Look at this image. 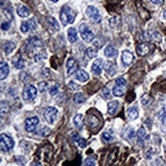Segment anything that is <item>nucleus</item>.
Listing matches in <instances>:
<instances>
[{
	"mask_svg": "<svg viewBox=\"0 0 166 166\" xmlns=\"http://www.w3.org/2000/svg\"><path fill=\"white\" fill-rule=\"evenodd\" d=\"M75 12L74 10L68 6H64L61 12V22L63 26H66L68 24H73L75 21Z\"/></svg>",
	"mask_w": 166,
	"mask_h": 166,
	"instance_id": "nucleus-1",
	"label": "nucleus"
},
{
	"mask_svg": "<svg viewBox=\"0 0 166 166\" xmlns=\"http://www.w3.org/2000/svg\"><path fill=\"white\" fill-rule=\"evenodd\" d=\"M127 82L126 80L124 79L123 77H120V78H117L116 81H115V85L113 87V94L115 96H122L124 94H125V91H126V87H127Z\"/></svg>",
	"mask_w": 166,
	"mask_h": 166,
	"instance_id": "nucleus-2",
	"label": "nucleus"
},
{
	"mask_svg": "<svg viewBox=\"0 0 166 166\" xmlns=\"http://www.w3.org/2000/svg\"><path fill=\"white\" fill-rule=\"evenodd\" d=\"M79 32L82 39L84 40V41H86V42H91V41H94V38H96L94 33L92 32L85 24H81L79 26Z\"/></svg>",
	"mask_w": 166,
	"mask_h": 166,
	"instance_id": "nucleus-3",
	"label": "nucleus"
},
{
	"mask_svg": "<svg viewBox=\"0 0 166 166\" xmlns=\"http://www.w3.org/2000/svg\"><path fill=\"white\" fill-rule=\"evenodd\" d=\"M0 146H1V150L3 152H8L14 148V142L8 134L2 133L0 136Z\"/></svg>",
	"mask_w": 166,
	"mask_h": 166,
	"instance_id": "nucleus-4",
	"label": "nucleus"
},
{
	"mask_svg": "<svg viewBox=\"0 0 166 166\" xmlns=\"http://www.w3.org/2000/svg\"><path fill=\"white\" fill-rule=\"evenodd\" d=\"M37 96V88L33 85H27L23 90V98L25 101H33Z\"/></svg>",
	"mask_w": 166,
	"mask_h": 166,
	"instance_id": "nucleus-5",
	"label": "nucleus"
},
{
	"mask_svg": "<svg viewBox=\"0 0 166 166\" xmlns=\"http://www.w3.org/2000/svg\"><path fill=\"white\" fill-rule=\"evenodd\" d=\"M86 14L90 18L92 23L98 24V23H101L102 22V16H101V14H100V12H98V8H96V7L92 6V5L87 6Z\"/></svg>",
	"mask_w": 166,
	"mask_h": 166,
	"instance_id": "nucleus-6",
	"label": "nucleus"
},
{
	"mask_svg": "<svg viewBox=\"0 0 166 166\" xmlns=\"http://www.w3.org/2000/svg\"><path fill=\"white\" fill-rule=\"evenodd\" d=\"M38 124H39V118L36 117V116L29 117L25 121V129H26L27 132H33V131H35Z\"/></svg>",
	"mask_w": 166,
	"mask_h": 166,
	"instance_id": "nucleus-7",
	"label": "nucleus"
},
{
	"mask_svg": "<svg viewBox=\"0 0 166 166\" xmlns=\"http://www.w3.org/2000/svg\"><path fill=\"white\" fill-rule=\"evenodd\" d=\"M58 113H59V111H58V109H56V108H54V107L46 108L44 111V119L46 120L48 123H50V124L54 123V120L56 119Z\"/></svg>",
	"mask_w": 166,
	"mask_h": 166,
	"instance_id": "nucleus-8",
	"label": "nucleus"
},
{
	"mask_svg": "<svg viewBox=\"0 0 166 166\" xmlns=\"http://www.w3.org/2000/svg\"><path fill=\"white\" fill-rule=\"evenodd\" d=\"M105 68V63L102 59H96V61L92 64V67H91V71L94 74L96 75H101L102 72H103V69Z\"/></svg>",
	"mask_w": 166,
	"mask_h": 166,
	"instance_id": "nucleus-9",
	"label": "nucleus"
},
{
	"mask_svg": "<svg viewBox=\"0 0 166 166\" xmlns=\"http://www.w3.org/2000/svg\"><path fill=\"white\" fill-rule=\"evenodd\" d=\"M77 62L75 61L74 58H70V59L67 61V74L68 75H71L73 73L77 72Z\"/></svg>",
	"mask_w": 166,
	"mask_h": 166,
	"instance_id": "nucleus-10",
	"label": "nucleus"
},
{
	"mask_svg": "<svg viewBox=\"0 0 166 166\" xmlns=\"http://www.w3.org/2000/svg\"><path fill=\"white\" fill-rule=\"evenodd\" d=\"M121 60H122V63H123L124 66H128L132 63V61H133V54H131L130 51H128V50H123Z\"/></svg>",
	"mask_w": 166,
	"mask_h": 166,
	"instance_id": "nucleus-11",
	"label": "nucleus"
},
{
	"mask_svg": "<svg viewBox=\"0 0 166 166\" xmlns=\"http://www.w3.org/2000/svg\"><path fill=\"white\" fill-rule=\"evenodd\" d=\"M149 51H150V46H149V44H147V43H140V44H138V46H136V52H138V54L140 56H146V54H148Z\"/></svg>",
	"mask_w": 166,
	"mask_h": 166,
	"instance_id": "nucleus-12",
	"label": "nucleus"
},
{
	"mask_svg": "<svg viewBox=\"0 0 166 166\" xmlns=\"http://www.w3.org/2000/svg\"><path fill=\"white\" fill-rule=\"evenodd\" d=\"M12 62L16 69H23L25 67V61H24L23 56L20 54H18L14 58H12Z\"/></svg>",
	"mask_w": 166,
	"mask_h": 166,
	"instance_id": "nucleus-13",
	"label": "nucleus"
},
{
	"mask_svg": "<svg viewBox=\"0 0 166 166\" xmlns=\"http://www.w3.org/2000/svg\"><path fill=\"white\" fill-rule=\"evenodd\" d=\"M27 45L30 47H42L43 45V41L41 39L37 37H32L27 41Z\"/></svg>",
	"mask_w": 166,
	"mask_h": 166,
	"instance_id": "nucleus-14",
	"label": "nucleus"
},
{
	"mask_svg": "<svg viewBox=\"0 0 166 166\" xmlns=\"http://www.w3.org/2000/svg\"><path fill=\"white\" fill-rule=\"evenodd\" d=\"M118 108H119V103L117 101H112L108 104V113L111 115V116H114L118 111Z\"/></svg>",
	"mask_w": 166,
	"mask_h": 166,
	"instance_id": "nucleus-15",
	"label": "nucleus"
},
{
	"mask_svg": "<svg viewBox=\"0 0 166 166\" xmlns=\"http://www.w3.org/2000/svg\"><path fill=\"white\" fill-rule=\"evenodd\" d=\"M87 124H88V126L90 127L91 129H96V128H98L100 126V120L96 116H89L87 118Z\"/></svg>",
	"mask_w": 166,
	"mask_h": 166,
	"instance_id": "nucleus-16",
	"label": "nucleus"
},
{
	"mask_svg": "<svg viewBox=\"0 0 166 166\" xmlns=\"http://www.w3.org/2000/svg\"><path fill=\"white\" fill-rule=\"evenodd\" d=\"M9 73V67H8V64L4 63V62H1V66H0V78L1 80L5 79Z\"/></svg>",
	"mask_w": 166,
	"mask_h": 166,
	"instance_id": "nucleus-17",
	"label": "nucleus"
},
{
	"mask_svg": "<svg viewBox=\"0 0 166 166\" xmlns=\"http://www.w3.org/2000/svg\"><path fill=\"white\" fill-rule=\"evenodd\" d=\"M105 56L107 58H115L117 56V49L115 48L112 44H109L105 48Z\"/></svg>",
	"mask_w": 166,
	"mask_h": 166,
	"instance_id": "nucleus-18",
	"label": "nucleus"
},
{
	"mask_svg": "<svg viewBox=\"0 0 166 166\" xmlns=\"http://www.w3.org/2000/svg\"><path fill=\"white\" fill-rule=\"evenodd\" d=\"M72 140H74V142H75L80 148L86 147V140H85L83 138H81L78 133H73L72 134Z\"/></svg>",
	"mask_w": 166,
	"mask_h": 166,
	"instance_id": "nucleus-19",
	"label": "nucleus"
},
{
	"mask_svg": "<svg viewBox=\"0 0 166 166\" xmlns=\"http://www.w3.org/2000/svg\"><path fill=\"white\" fill-rule=\"evenodd\" d=\"M75 77H76V79L79 80V81H81V82H85L89 79L88 73L85 72L84 70H78L77 72H76Z\"/></svg>",
	"mask_w": 166,
	"mask_h": 166,
	"instance_id": "nucleus-20",
	"label": "nucleus"
},
{
	"mask_svg": "<svg viewBox=\"0 0 166 166\" xmlns=\"http://www.w3.org/2000/svg\"><path fill=\"white\" fill-rule=\"evenodd\" d=\"M16 47V44L14 42H10V41H6L5 43H3L2 45V50L5 54H9Z\"/></svg>",
	"mask_w": 166,
	"mask_h": 166,
	"instance_id": "nucleus-21",
	"label": "nucleus"
},
{
	"mask_svg": "<svg viewBox=\"0 0 166 166\" xmlns=\"http://www.w3.org/2000/svg\"><path fill=\"white\" fill-rule=\"evenodd\" d=\"M77 31H76L75 28H70L68 30V40L69 42L71 43H74L77 41Z\"/></svg>",
	"mask_w": 166,
	"mask_h": 166,
	"instance_id": "nucleus-22",
	"label": "nucleus"
},
{
	"mask_svg": "<svg viewBox=\"0 0 166 166\" xmlns=\"http://www.w3.org/2000/svg\"><path fill=\"white\" fill-rule=\"evenodd\" d=\"M105 71L109 74L110 76H113L116 74V67H115L114 64H112L111 62H107L105 63Z\"/></svg>",
	"mask_w": 166,
	"mask_h": 166,
	"instance_id": "nucleus-23",
	"label": "nucleus"
},
{
	"mask_svg": "<svg viewBox=\"0 0 166 166\" xmlns=\"http://www.w3.org/2000/svg\"><path fill=\"white\" fill-rule=\"evenodd\" d=\"M73 122H74V124H75V126L77 128L81 129L82 126H83V122H84V116L82 114H77L73 119Z\"/></svg>",
	"mask_w": 166,
	"mask_h": 166,
	"instance_id": "nucleus-24",
	"label": "nucleus"
},
{
	"mask_svg": "<svg viewBox=\"0 0 166 166\" xmlns=\"http://www.w3.org/2000/svg\"><path fill=\"white\" fill-rule=\"evenodd\" d=\"M16 12H18V14H19L21 18H27V16H30V10H29L25 5H19Z\"/></svg>",
	"mask_w": 166,
	"mask_h": 166,
	"instance_id": "nucleus-25",
	"label": "nucleus"
},
{
	"mask_svg": "<svg viewBox=\"0 0 166 166\" xmlns=\"http://www.w3.org/2000/svg\"><path fill=\"white\" fill-rule=\"evenodd\" d=\"M127 117L130 120H136L138 117V111L136 107H131L127 109Z\"/></svg>",
	"mask_w": 166,
	"mask_h": 166,
	"instance_id": "nucleus-26",
	"label": "nucleus"
},
{
	"mask_svg": "<svg viewBox=\"0 0 166 166\" xmlns=\"http://www.w3.org/2000/svg\"><path fill=\"white\" fill-rule=\"evenodd\" d=\"M96 54H98V49L96 47H87L85 49V56H86L87 59H94L96 58Z\"/></svg>",
	"mask_w": 166,
	"mask_h": 166,
	"instance_id": "nucleus-27",
	"label": "nucleus"
},
{
	"mask_svg": "<svg viewBox=\"0 0 166 166\" xmlns=\"http://www.w3.org/2000/svg\"><path fill=\"white\" fill-rule=\"evenodd\" d=\"M138 143L140 145H143V142H145V140L148 138V134H147V131L144 127L138 129Z\"/></svg>",
	"mask_w": 166,
	"mask_h": 166,
	"instance_id": "nucleus-28",
	"label": "nucleus"
},
{
	"mask_svg": "<svg viewBox=\"0 0 166 166\" xmlns=\"http://www.w3.org/2000/svg\"><path fill=\"white\" fill-rule=\"evenodd\" d=\"M46 23L48 24L49 26L51 27L54 30H56V31H59L60 30V25H59V23H58V21H56L54 18H51V16H48L46 19Z\"/></svg>",
	"mask_w": 166,
	"mask_h": 166,
	"instance_id": "nucleus-29",
	"label": "nucleus"
},
{
	"mask_svg": "<svg viewBox=\"0 0 166 166\" xmlns=\"http://www.w3.org/2000/svg\"><path fill=\"white\" fill-rule=\"evenodd\" d=\"M85 100H86V98H85V96L82 92H77V94H75V96H73V101H74L75 104L84 103Z\"/></svg>",
	"mask_w": 166,
	"mask_h": 166,
	"instance_id": "nucleus-30",
	"label": "nucleus"
},
{
	"mask_svg": "<svg viewBox=\"0 0 166 166\" xmlns=\"http://www.w3.org/2000/svg\"><path fill=\"white\" fill-rule=\"evenodd\" d=\"M146 39H151L156 41V42H160L161 41V35L159 34L158 31H154V32H152V34H149L148 36H146Z\"/></svg>",
	"mask_w": 166,
	"mask_h": 166,
	"instance_id": "nucleus-31",
	"label": "nucleus"
},
{
	"mask_svg": "<svg viewBox=\"0 0 166 166\" xmlns=\"http://www.w3.org/2000/svg\"><path fill=\"white\" fill-rule=\"evenodd\" d=\"M103 140H105L106 143H110L114 140V136H113V131L109 130V131H106L104 132L103 134Z\"/></svg>",
	"mask_w": 166,
	"mask_h": 166,
	"instance_id": "nucleus-32",
	"label": "nucleus"
},
{
	"mask_svg": "<svg viewBox=\"0 0 166 166\" xmlns=\"http://www.w3.org/2000/svg\"><path fill=\"white\" fill-rule=\"evenodd\" d=\"M8 112H9V106H8L7 102L2 101L1 102V116L4 117Z\"/></svg>",
	"mask_w": 166,
	"mask_h": 166,
	"instance_id": "nucleus-33",
	"label": "nucleus"
},
{
	"mask_svg": "<svg viewBox=\"0 0 166 166\" xmlns=\"http://www.w3.org/2000/svg\"><path fill=\"white\" fill-rule=\"evenodd\" d=\"M59 90H60V85L59 84H54L52 85L51 87H50V89H49V94L52 96H56V94H59Z\"/></svg>",
	"mask_w": 166,
	"mask_h": 166,
	"instance_id": "nucleus-34",
	"label": "nucleus"
},
{
	"mask_svg": "<svg viewBox=\"0 0 166 166\" xmlns=\"http://www.w3.org/2000/svg\"><path fill=\"white\" fill-rule=\"evenodd\" d=\"M27 23H28L29 30H30V31L36 30V28H37V23H36L35 19H30V21H28Z\"/></svg>",
	"mask_w": 166,
	"mask_h": 166,
	"instance_id": "nucleus-35",
	"label": "nucleus"
},
{
	"mask_svg": "<svg viewBox=\"0 0 166 166\" xmlns=\"http://www.w3.org/2000/svg\"><path fill=\"white\" fill-rule=\"evenodd\" d=\"M96 159L94 157H89V158H87V159L84 161V165L85 166H94L96 165Z\"/></svg>",
	"mask_w": 166,
	"mask_h": 166,
	"instance_id": "nucleus-36",
	"label": "nucleus"
},
{
	"mask_svg": "<svg viewBox=\"0 0 166 166\" xmlns=\"http://www.w3.org/2000/svg\"><path fill=\"white\" fill-rule=\"evenodd\" d=\"M134 136H136V130H134L133 128H128V129H127L126 133H125V138L131 140V138H133Z\"/></svg>",
	"mask_w": 166,
	"mask_h": 166,
	"instance_id": "nucleus-37",
	"label": "nucleus"
},
{
	"mask_svg": "<svg viewBox=\"0 0 166 166\" xmlns=\"http://www.w3.org/2000/svg\"><path fill=\"white\" fill-rule=\"evenodd\" d=\"M68 86H69V88H70L71 90H73V91H76V90H78V89L80 88V85L77 84V83H76V82H74V81H70V82H69Z\"/></svg>",
	"mask_w": 166,
	"mask_h": 166,
	"instance_id": "nucleus-38",
	"label": "nucleus"
},
{
	"mask_svg": "<svg viewBox=\"0 0 166 166\" xmlns=\"http://www.w3.org/2000/svg\"><path fill=\"white\" fill-rule=\"evenodd\" d=\"M158 118L162 123H165L166 121V109H162L161 112L158 114Z\"/></svg>",
	"mask_w": 166,
	"mask_h": 166,
	"instance_id": "nucleus-39",
	"label": "nucleus"
},
{
	"mask_svg": "<svg viewBox=\"0 0 166 166\" xmlns=\"http://www.w3.org/2000/svg\"><path fill=\"white\" fill-rule=\"evenodd\" d=\"M47 88H48V83L47 82H40L39 85H38V89H39L40 92H44V91H46Z\"/></svg>",
	"mask_w": 166,
	"mask_h": 166,
	"instance_id": "nucleus-40",
	"label": "nucleus"
},
{
	"mask_svg": "<svg viewBox=\"0 0 166 166\" xmlns=\"http://www.w3.org/2000/svg\"><path fill=\"white\" fill-rule=\"evenodd\" d=\"M105 39H103V38H96V39H94V46L96 47H102L104 44H105Z\"/></svg>",
	"mask_w": 166,
	"mask_h": 166,
	"instance_id": "nucleus-41",
	"label": "nucleus"
},
{
	"mask_svg": "<svg viewBox=\"0 0 166 166\" xmlns=\"http://www.w3.org/2000/svg\"><path fill=\"white\" fill-rule=\"evenodd\" d=\"M150 103H151L150 96H149V94H144V96H142V104H143L144 106H147Z\"/></svg>",
	"mask_w": 166,
	"mask_h": 166,
	"instance_id": "nucleus-42",
	"label": "nucleus"
},
{
	"mask_svg": "<svg viewBox=\"0 0 166 166\" xmlns=\"http://www.w3.org/2000/svg\"><path fill=\"white\" fill-rule=\"evenodd\" d=\"M49 133H50V129L47 128V127H44L42 130L39 131V136H49Z\"/></svg>",
	"mask_w": 166,
	"mask_h": 166,
	"instance_id": "nucleus-43",
	"label": "nucleus"
},
{
	"mask_svg": "<svg viewBox=\"0 0 166 166\" xmlns=\"http://www.w3.org/2000/svg\"><path fill=\"white\" fill-rule=\"evenodd\" d=\"M21 31L23 33H27L29 31V26H28V23H27V22H23V23H22Z\"/></svg>",
	"mask_w": 166,
	"mask_h": 166,
	"instance_id": "nucleus-44",
	"label": "nucleus"
},
{
	"mask_svg": "<svg viewBox=\"0 0 166 166\" xmlns=\"http://www.w3.org/2000/svg\"><path fill=\"white\" fill-rule=\"evenodd\" d=\"M9 27H10V23L9 22H3L2 24H1V29H2L3 31H7L8 29H9Z\"/></svg>",
	"mask_w": 166,
	"mask_h": 166,
	"instance_id": "nucleus-45",
	"label": "nucleus"
},
{
	"mask_svg": "<svg viewBox=\"0 0 166 166\" xmlns=\"http://www.w3.org/2000/svg\"><path fill=\"white\" fill-rule=\"evenodd\" d=\"M16 160L19 162V163H21L22 165H24V164L26 163V159H25L24 157H22V156H16Z\"/></svg>",
	"mask_w": 166,
	"mask_h": 166,
	"instance_id": "nucleus-46",
	"label": "nucleus"
},
{
	"mask_svg": "<svg viewBox=\"0 0 166 166\" xmlns=\"http://www.w3.org/2000/svg\"><path fill=\"white\" fill-rule=\"evenodd\" d=\"M3 12L5 14V16H7V19H8V21H12V14L10 12H8L7 9H3Z\"/></svg>",
	"mask_w": 166,
	"mask_h": 166,
	"instance_id": "nucleus-47",
	"label": "nucleus"
},
{
	"mask_svg": "<svg viewBox=\"0 0 166 166\" xmlns=\"http://www.w3.org/2000/svg\"><path fill=\"white\" fill-rule=\"evenodd\" d=\"M103 96H105V98H109V96H110V90H109L108 87H105V88L103 89Z\"/></svg>",
	"mask_w": 166,
	"mask_h": 166,
	"instance_id": "nucleus-48",
	"label": "nucleus"
},
{
	"mask_svg": "<svg viewBox=\"0 0 166 166\" xmlns=\"http://www.w3.org/2000/svg\"><path fill=\"white\" fill-rule=\"evenodd\" d=\"M26 78H29V76H28V74H27L26 72H23V73H21V74H20V79L21 80H25L26 79Z\"/></svg>",
	"mask_w": 166,
	"mask_h": 166,
	"instance_id": "nucleus-49",
	"label": "nucleus"
},
{
	"mask_svg": "<svg viewBox=\"0 0 166 166\" xmlns=\"http://www.w3.org/2000/svg\"><path fill=\"white\" fill-rule=\"evenodd\" d=\"M45 56H44V54H37V56H35V61L36 62H38V61H42L43 59H44Z\"/></svg>",
	"mask_w": 166,
	"mask_h": 166,
	"instance_id": "nucleus-50",
	"label": "nucleus"
},
{
	"mask_svg": "<svg viewBox=\"0 0 166 166\" xmlns=\"http://www.w3.org/2000/svg\"><path fill=\"white\" fill-rule=\"evenodd\" d=\"M150 1L154 4H161L163 2V0H150Z\"/></svg>",
	"mask_w": 166,
	"mask_h": 166,
	"instance_id": "nucleus-51",
	"label": "nucleus"
},
{
	"mask_svg": "<svg viewBox=\"0 0 166 166\" xmlns=\"http://www.w3.org/2000/svg\"><path fill=\"white\" fill-rule=\"evenodd\" d=\"M32 166H41V163H40V162H34V163L32 164Z\"/></svg>",
	"mask_w": 166,
	"mask_h": 166,
	"instance_id": "nucleus-52",
	"label": "nucleus"
},
{
	"mask_svg": "<svg viewBox=\"0 0 166 166\" xmlns=\"http://www.w3.org/2000/svg\"><path fill=\"white\" fill-rule=\"evenodd\" d=\"M163 16H164V19H166V8H165V10H164V12H163Z\"/></svg>",
	"mask_w": 166,
	"mask_h": 166,
	"instance_id": "nucleus-53",
	"label": "nucleus"
},
{
	"mask_svg": "<svg viewBox=\"0 0 166 166\" xmlns=\"http://www.w3.org/2000/svg\"><path fill=\"white\" fill-rule=\"evenodd\" d=\"M50 1H51V2H54V3H56V2H58L59 0H50Z\"/></svg>",
	"mask_w": 166,
	"mask_h": 166,
	"instance_id": "nucleus-54",
	"label": "nucleus"
}]
</instances>
